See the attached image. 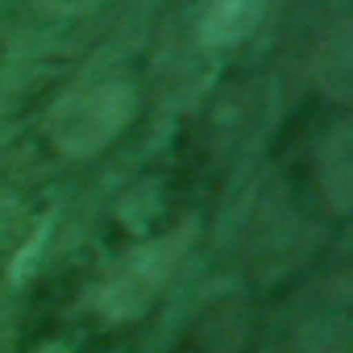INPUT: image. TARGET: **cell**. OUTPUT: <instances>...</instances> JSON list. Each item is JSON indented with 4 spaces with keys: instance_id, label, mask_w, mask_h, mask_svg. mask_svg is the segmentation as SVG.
<instances>
[{
    "instance_id": "obj_1",
    "label": "cell",
    "mask_w": 353,
    "mask_h": 353,
    "mask_svg": "<svg viewBox=\"0 0 353 353\" xmlns=\"http://www.w3.org/2000/svg\"><path fill=\"white\" fill-rule=\"evenodd\" d=\"M192 241H196V225L188 221V225H174V229L125 250L96 287V312L112 324L145 316L158 303V295L174 283L183 258L192 254Z\"/></svg>"
},
{
    "instance_id": "obj_3",
    "label": "cell",
    "mask_w": 353,
    "mask_h": 353,
    "mask_svg": "<svg viewBox=\"0 0 353 353\" xmlns=\"http://www.w3.org/2000/svg\"><path fill=\"white\" fill-rule=\"evenodd\" d=\"M262 13H266V0H208L200 9L196 34L204 46H237L258 30Z\"/></svg>"
},
{
    "instance_id": "obj_5",
    "label": "cell",
    "mask_w": 353,
    "mask_h": 353,
    "mask_svg": "<svg viewBox=\"0 0 353 353\" xmlns=\"http://www.w3.org/2000/svg\"><path fill=\"white\" fill-rule=\"evenodd\" d=\"M349 26H341V30H332V38L320 46V75H324V88L328 92H336V96H345V83H349Z\"/></svg>"
},
{
    "instance_id": "obj_6",
    "label": "cell",
    "mask_w": 353,
    "mask_h": 353,
    "mask_svg": "<svg viewBox=\"0 0 353 353\" xmlns=\"http://www.w3.org/2000/svg\"><path fill=\"white\" fill-rule=\"evenodd\" d=\"M291 353H349V332H345V324H341V320L307 324V328L295 336Z\"/></svg>"
},
{
    "instance_id": "obj_2",
    "label": "cell",
    "mask_w": 353,
    "mask_h": 353,
    "mask_svg": "<svg viewBox=\"0 0 353 353\" xmlns=\"http://www.w3.org/2000/svg\"><path fill=\"white\" fill-rule=\"evenodd\" d=\"M133 112H137V92L125 79H100V83L71 88L50 108L46 133L63 158L83 162V158H96L100 150H108L129 129Z\"/></svg>"
},
{
    "instance_id": "obj_7",
    "label": "cell",
    "mask_w": 353,
    "mask_h": 353,
    "mask_svg": "<svg viewBox=\"0 0 353 353\" xmlns=\"http://www.w3.org/2000/svg\"><path fill=\"white\" fill-rule=\"evenodd\" d=\"M96 0H38L42 13H54V17H75V13H88Z\"/></svg>"
},
{
    "instance_id": "obj_4",
    "label": "cell",
    "mask_w": 353,
    "mask_h": 353,
    "mask_svg": "<svg viewBox=\"0 0 353 353\" xmlns=\"http://www.w3.org/2000/svg\"><path fill=\"white\" fill-rule=\"evenodd\" d=\"M349 162H353V154H349V129H336L320 145V188H324V196H328V204L336 212L349 208V188H353Z\"/></svg>"
}]
</instances>
